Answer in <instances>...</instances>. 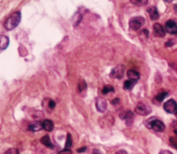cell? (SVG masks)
Instances as JSON below:
<instances>
[{
    "label": "cell",
    "mask_w": 177,
    "mask_h": 154,
    "mask_svg": "<svg viewBox=\"0 0 177 154\" xmlns=\"http://www.w3.org/2000/svg\"><path fill=\"white\" fill-rule=\"evenodd\" d=\"M124 73H125V66L123 65H118L116 66L114 69H113V70L111 71V74L110 76L113 78V79H122L124 77Z\"/></svg>",
    "instance_id": "cell-5"
},
{
    "label": "cell",
    "mask_w": 177,
    "mask_h": 154,
    "mask_svg": "<svg viewBox=\"0 0 177 154\" xmlns=\"http://www.w3.org/2000/svg\"><path fill=\"white\" fill-rule=\"evenodd\" d=\"M120 118L121 119H124L126 120V122H127V125L130 126H132V124H133V122H134V115H133V113L132 112H126V113H122L121 115H120Z\"/></svg>",
    "instance_id": "cell-9"
},
{
    "label": "cell",
    "mask_w": 177,
    "mask_h": 154,
    "mask_svg": "<svg viewBox=\"0 0 177 154\" xmlns=\"http://www.w3.org/2000/svg\"><path fill=\"white\" fill-rule=\"evenodd\" d=\"M153 32H154V34L158 37H164L165 35V28L162 27V25L160 23H155L153 25Z\"/></svg>",
    "instance_id": "cell-10"
},
{
    "label": "cell",
    "mask_w": 177,
    "mask_h": 154,
    "mask_svg": "<svg viewBox=\"0 0 177 154\" xmlns=\"http://www.w3.org/2000/svg\"><path fill=\"white\" fill-rule=\"evenodd\" d=\"M9 44V39L8 36L0 35V50H5Z\"/></svg>",
    "instance_id": "cell-13"
},
{
    "label": "cell",
    "mask_w": 177,
    "mask_h": 154,
    "mask_svg": "<svg viewBox=\"0 0 177 154\" xmlns=\"http://www.w3.org/2000/svg\"><path fill=\"white\" fill-rule=\"evenodd\" d=\"M148 13L149 15V18L152 19V20H157L159 17H160V14L157 10V8L155 7H150L148 8Z\"/></svg>",
    "instance_id": "cell-11"
},
{
    "label": "cell",
    "mask_w": 177,
    "mask_h": 154,
    "mask_svg": "<svg viewBox=\"0 0 177 154\" xmlns=\"http://www.w3.org/2000/svg\"><path fill=\"white\" fill-rule=\"evenodd\" d=\"M87 150V148L86 147H82V148H81V149H79L78 150V152H82V151H85Z\"/></svg>",
    "instance_id": "cell-29"
},
{
    "label": "cell",
    "mask_w": 177,
    "mask_h": 154,
    "mask_svg": "<svg viewBox=\"0 0 177 154\" xmlns=\"http://www.w3.org/2000/svg\"><path fill=\"white\" fill-rule=\"evenodd\" d=\"M138 80H128L125 81L124 83V89L126 90H132L134 88V86L137 84Z\"/></svg>",
    "instance_id": "cell-16"
},
{
    "label": "cell",
    "mask_w": 177,
    "mask_h": 154,
    "mask_svg": "<svg viewBox=\"0 0 177 154\" xmlns=\"http://www.w3.org/2000/svg\"><path fill=\"white\" fill-rule=\"evenodd\" d=\"M175 116H176V117H177V111L175 112Z\"/></svg>",
    "instance_id": "cell-31"
},
{
    "label": "cell",
    "mask_w": 177,
    "mask_h": 154,
    "mask_svg": "<svg viewBox=\"0 0 177 154\" xmlns=\"http://www.w3.org/2000/svg\"><path fill=\"white\" fill-rule=\"evenodd\" d=\"M164 110L169 114H174L177 111V103L174 100H169L163 105Z\"/></svg>",
    "instance_id": "cell-7"
},
{
    "label": "cell",
    "mask_w": 177,
    "mask_h": 154,
    "mask_svg": "<svg viewBox=\"0 0 177 154\" xmlns=\"http://www.w3.org/2000/svg\"><path fill=\"white\" fill-rule=\"evenodd\" d=\"M43 127H44V130H46L48 132L52 131L54 129V123H53V121H51V120L49 119L44 120L43 122Z\"/></svg>",
    "instance_id": "cell-14"
},
{
    "label": "cell",
    "mask_w": 177,
    "mask_h": 154,
    "mask_svg": "<svg viewBox=\"0 0 177 154\" xmlns=\"http://www.w3.org/2000/svg\"><path fill=\"white\" fill-rule=\"evenodd\" d=\"M72 146V137L70 134H67L66 137V142H65V149H69Z\"/></svg>",
    "instance_id": "cell-20"
},
{
    "label": "cell",
    "mask_w": 177,
    "mask_h": 154,
    "mask_svg": "<svg viewBox=\"0 0 177 154\" xmlns=\"http://www.w3.org/2000/svg\"><path fill=\"white\" fill-rule=\"evenodd\" d=\"M41 142H42V144H44V146H46L47 148H50V149H53L54 148V146H53V143H52V141H51V139H50V137L48 136H44V137H43L41 138Z\"/></svg>",
    "instance_id": "cell-17"
},
{
    "label": "cell",
    "mask_w": 177,
    "mask_h": 154,
    "mask_svg": "<svg viewBox=\"0 0 177 154\" xmlns=\"http://www.w3.org/2000/svg\"><path fill=\"white\" fill-rule=\"evenodd\" d=\"M170 143H171V145L174 148V149H176L177 150V139L176 138H174V137H171L170 138Z\"/></svg>",
    "instance_id": "cell-24"
},
{
    "label": "cell",
    "mask_w": 177,
    "mask_h": 154,
    "mask_svg": "<svg viewBox=\"0 0 177 154\" xmlns=\"http://www.w3.org/2000/svg\"><path fill=\"white\" fill-rule=\"evenodd\" d=\"M44 127H43V123L40 122V121H37V122H34L31 124L29 126V130L31 131H33V132H36V131H40L42 130Z\"/></svg>",
    "instance_id": "cell-12"
},
{
    "label": "cell",
    "mask_w": 177,
    "mask_h": 154,
    "mask_svg": "<svg viewBox=\"0 0 177 154\" xmlns=\"http://www.w3.org/2000/svg\"><path fill=\"white\" fill-rule=\"evenodd\" d=\"M131 3H133L136 6H144L146 4H148L147 0H137V1H131Z\"/></svg>",
    "instance_id": "cell-22"
},
{
    "label": "cell",
    "mask_w": 177,
    "mask_h": 154,
    "mask_svg": "<svg viewBox=\"0 0 177 154\" xmlns=\"http://www.w3.org/2000/svg\"><path fill=\"white\" fill-rule=\"evenodd\" d=\"M21 19V14L19 11H17L12 13L9 17L6 19V21L4 22V27L6 30L8 31H11L13 29H15L17 26L19 24Z\"/></svg>",
    "instance_id": "cell-1"
},
{
    "label": "cell",
    "mask_w": 177,
    "mask_h": 154,
    "mask_svg": "<svg viewBox=\"0 0 177 154\" xmlns=\"http://www.w3.org/2000/svg\"><path fill=\"white\" fill-rule=\"evenodd\" d=\"M4 154H19V152L17 149H9Z\"/></svg>",
    "instance_id": "cell-23"
},
{
    "label": "cell",
    "mask_w": 177,
    "mask_h": 154,
    "mask_svg": "<svg viewBox=\"0 0 177 154\" xmlns=\"http://www.w3.org/2000/svg\"><path fill=\"white\" fill-rule=\"evenodd\" d=\"M128 77L129 80H138L139 79V74L138 72H137L136 70H133V69H130L128 71Z\"/></svg>",
    "instance_id": "cell-15"
},
{
    "label": "cell",
    "mask_w": 177,
    "mask_h": 154,
    "mask_svg": "<svg viewBox=\"0 0 177 154\" xmlns=\"http://www.w3.org/2000/svg\"><path fill=\"white\" fill-rule=\"evenodd\" d=\"M146 126H147L148 128L152 129V130H154L155 132H162V131H164V129H165L164 124L161 122V120L157 119V118H155V117L148 120V121L146 122Z\"/></svg>",
    "instance_id": "cell-2"
},
{
    "label": "cell",
    "mask_w": 177,
    "mask_h": 154,
    "mask_svg": "<svg viewBox=\"0 0 177 154\" xmlns=\"http://www.w3.org/2000/svg\"><path fill=\"white\" fill-rule=\"evenodd\" d=\"M135 111L137 114H138L140 116H148L151 112V109L145 103H138L135 108Z\"/></svg>",
    "instance_id": "cell-4"
},
{
    "label": "cell",
    "mask_w": 177,
    "mask_h": 154,
    "mask_svg": "<svg viewBox=\"0 0 177 154\" xmlns=\"http://www.w3.org/2000/svg\"><path fill=\"white\" fill-rule=\"evenodd\" d=\"M145 23L143 17H134L129 20V27L133 31H138Z\"/></svg>",
    "instance_id": "cell-3"
},
{
    "label": "cell",
    "mask_w": 177,
    "mask_h": 154,
    "mask_svg": "<svg viewBox=\"0 0 177 154\" xmlns=\"http://www.w3.org/2000/svg\"><path fill=\"white\" fill-rule=\"evenodd\" d=\"M114 154H128V152H127L126 151H124V150H121V151H116Z\"/></svg>",
    "instance_id": "cell-26"
},
{
    "label": "cell",
    "mask_w": 177,
    "mask_h": 154,
    "mask_svg": "<svg viewBox=\"0 0 177 154\" xmlns=\"http://www.w3.org/2000/svg\"><path fill=\"white\" fill-rule=\"evenodd\" d=\"M160 154H173L171 151H161V152H160Z\"/></svg>",
    "instance_id": "cell-28"
},
{
    "label": "cell",
    "mask_w": 177,
    "mask_h": 154,
    "mask_svg": "<svg viewBox=\"0 0 177 154\" xmlns=\"http://www.w3.org/2000/svg\"><path fill=\"white\" fill-rule=\"evenodd\" d=\"M86 89H87V84H86V82L83 81V80H81L80 83H79V85H78V90H79V92H80V93L83 92L84 90H86Z\"/></svg>",
    "instance_id": "cell-18"
},
{
    "label": "cell",
    "mask_w": 177,
    "mask_h": 154,
    "mask_svg": "<svg viewBox=\"0 0 177 154\" xmlns=\"http://www.w3.org/2000/svg\"><path fill=\"white\" fill-rule=\"evenodd\" d=\"M58 154H63V153H61V152H59V153H58Z\"/></svg>",
    "instance_id": "cell-32"
},
{
    "label": "cell",
    "mask_w": 177,
    "mask_h": 154,
    "mask_svg": "<svg viewBox=\"0 0 177 154\" xmlns=\"http://www.w3.org/2000/svg\"><path fill=\"white\" fill-rule=\"evenodd\" d=\"M96 108L100 113H104L107 110V103L103 98H98L96 100Z\"/></svg>",
    "instance_id": "cell-8"
},
{
    "label": "cell",
    "mask_w": 177,
    "mask_h": 154,
    "mask_svg": "<svg viewBox=\"0 0 177 154\" xmlns=\"http://www.w3.org/2000/svg\"><path fill=\"white\" fill-rule=\"evenodd\" d=\"M114 91V89H113V86H104L103 88H102V92L103 93V94H107V93H109V92H113Z\"/></svg>",
    "instance_id": "cell-19"
},
{
    "label": "cell",
    "mask_w": 177,
    "mask_h": 154,
    "mask_svg": "<svg viewBox=\"0 0 177 154\" xmlns=\"http://www.w3.org/2000/svg\"><path fill=\"white\" fill-rule=\"evenodd\" d=\"M173 44H174V41H169V42L166 43L165 46H171V45H173Z\"/></svg>",
    "instance_id": "cell-27"
},
{
    "label": "cell",
    "mask_w": 177,
    "mask_h": 154,
    "mask_svg": "<svg viewBox=\"0 0 177 154\" xmlns=\"http://www.w3.org/2000/svg\"><path fill=\"white\" fill-rule=\"evenodd\" d=\"M165 31L171 34H176L177 33V22L170 19L168 21H166L165 23Z\"/></svg>",
    "instance_id": "cell-6"
},
{
    "label": "cell",
    "mask_w": 177,
    "mask_h": 154,
    "mask_svg": "<svg viewBox=\"0 0 177 154\" xmlns=\"http://www.w3.org/2000/svg\"><path fill=\"white\" fill-rule=\"evenodd\" d=\"M55 103L53 101V100H51V99H48V107L50 109H54L55 108Z\"/></svg>",
    "instance_id": "cell-25"
},
{
    "label": "cell",
    "mask_w": 177,
    "mask_h": 154,
    "mask_svg": "<svg viewBox=\"0 0 177 154\" xmlns=\"http://www.w3.org/2000/svg\"><path fill=\"white\" fill-rule=\"evenodd\" d=\"M116 102H119V99H116V100H113V101H112V103L113 104H116Z\"/></svg>",
    "instance_id": "cell-30"
},
{
    "label": "cell",
    "mask_w": 177,
    "mask_h": 154,
    "mask_svg": "<svg viewBox=\"0 0 177 154\" xmlns=\"http://www.w3.org/2000/svg\"><path fill=\"white\" fill-rule=\"evenodd\" d=\"M166 96H168V93H167V92H161V93H159V94L156 96V100H157L158 102H162Z\"/></svg>",
    "instance_id": "cell-21"
}]
</instances>
